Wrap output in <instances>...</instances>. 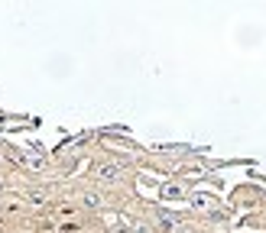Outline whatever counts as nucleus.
I'll list each match as a JSON object with an SVG mask.
<instances>
[{"instance_id":"1","label":"nucleus","mask_w":266,"mask_h":233,"mask_svg":"<svg viewBox=\"0 0 266 233\" xmlns=\"http://www.w3.org/2000/svg\"><path fill=\"white\" fill-rule=\"evenodd\" d=\"M94 175H97L101 181H117L120 175H124V172H120L117 165H97V169H94Z\"/></svg>"},{"instance_id":"2","label":"nucleus","mask_w":266,"mask_h":233,"mask_svg":"<svg viewBox=\"0 0 266 233\" xmlns=\"http://www.w3.org/2000/svg\"><path fill=\"white\" fill-rule=\"evenodd\" d=\"M85 204H88V207H97V204H101V198H97V194H85Z\"/></svg>"}]
</instances>
